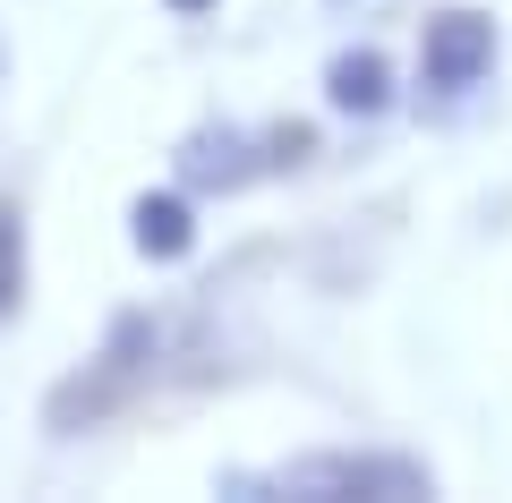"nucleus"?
I'll list each match as a JSON object with an SVG mask.
<instances>
[{"instance_id":"obj_1","label":"nucleus","mask_w":512,"mask_h":503,"mask_svg":"<svg viewBox=\"0 0 512 503\" xmlns=\"http://www.w3.org/2000/svg\"><path fill=\"white\" fill-rule=\"evenodd\" d=\"M274 486L316 495V503H419V495H436V469L410 461V452H308Z\"/></svg>"},{"instance_id":"obj_2","label":"nucleus","mask_w":512,"mask_h":503,"mask_svg":"<svg viewBox=\"0 0 512 503\" xmlns=\"http://www.w3.org/2000/svg\"><path fill=\"white\" fill-rule=\"evenodd\" d=\"M154 350H163V324L154 316H120L111 324V342H103V359H94V376H69L52 393V435H77V427H94V418H111L137 384L154 376Z\"/></svg>"},{"instance_id":"obj_3","label":"nucleus","mask_w":512,"mask_h":503,"mask_svg":"<svg viewBox=\"0 0 512 503\" xmlns=\"http://www.w3.org/2000/svg\"><path fill=\"white\" fill-rule=\"evenodd\" d=\"M487 69H495V26L478 18V9H444V18H427V43H419L427 94H470V86H487Z\"/></svg>"},{"instance_id":"obj_4","label":"nucleus","mask_w":512,"mask_h":503,"mask_svg":"<svg viewBox=\"0 0 512 503\" xmlns=\"http://www.w3.org/2000/svg\"><path fill=\"white\" fill-rule=\"evenodd\" d=\"M265 137H248V128H197V137L180 145V171L188 188H248L256 171H274V162L256 154Z\"/></svg>"},{"instance_id":"obj_5","label":"nucleus","mask_w":512,"mask_h":503,"mask_svg":"<svg viewBox=\"0 0 512 503\" xmlns=\"http://www.w3.org/2000/svg\"><path fill=\"white\" fill-rule=\"evenodd\" d=\"M128 239H137V256H188V239H197V222H188L180 197H137V214H128Z\"/></svg>"},{"instance_id":"obj_6","label":"nucleus","mask_w":512,"mask_h":503,"mask_svg":"<svg viewBox=\"0 0 512 503\" xmlns=\"http://www.w3.org/2000/svg\"><path fill=\"white\" fill-rule=\"evenodd\" d=\"M325 94H333V111H359V120L393 103V86H384V60H376V52H342V60L325 69Z\"/></svg>"},{"instance_id":"obj_7","label":"nucleus","mask_w":512,"mask_h":503,"mask_svg":"<svg viewBox=\"0 0 512 503\" xmlns=\"http://www.w3.org/2000/svg\"><path fill=\"white\" fill-rule=\"evenodd\" d=\"M26 299V222L18 205H0V316H18Z\"/></svg>"},{"instance_id":"obj_8","label":"nucleus","mask_w":512,"mask_h":503,"mask_svg":"<svg viewBox=\"0 0 512 503\" xmlns=\"http://www.w3.org/2000/svg\"><path fill=\"white\" fill-rule=\"evenodd\" d=\"M163 9H180V18H197V9H214V0H163Z\"/></svg>"}]
</instances>
